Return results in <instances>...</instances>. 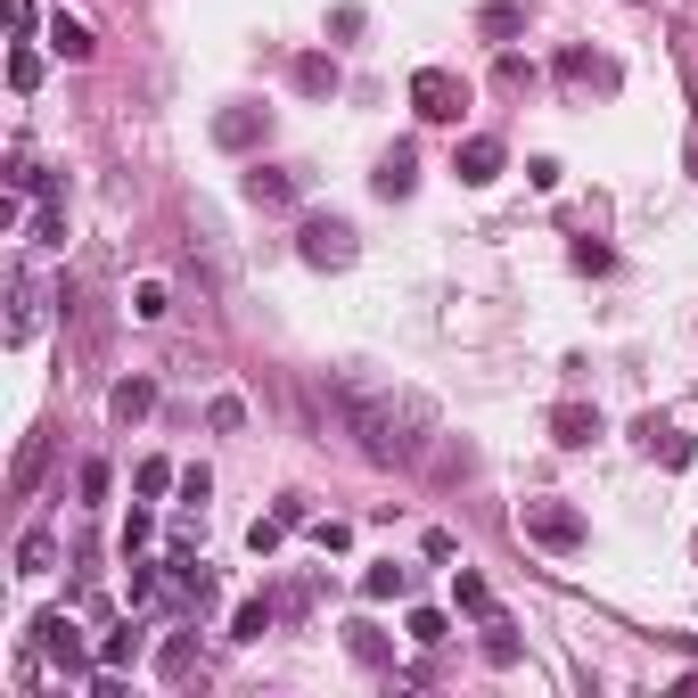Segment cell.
Masks as SVG:
<instances>
[{
	"mask_svg": "<svg viewBox=\"0 0 698 698\" xmlns=\"http://www.w3.org/2000/svg\"><path fill=\"white\" fill-rule=\"evenodd\" d=\"M132 313H140V321H165V288H157V279H140V288H132Z\"/></svg>",
	"mask_w": 698,
	"mask_h": 698,
	"instance_id": "24",
	"label": "cell"
},
{
	"mask_svg": "<svg viewBox=\"0 0 698 698\" xmlns=\"http://www.w3.org/2000/svg\"><path fill=\"white\" fill-rule=\"evenodd\" d=\"M148 411H157V386H148V378H124V386H115V420H148Z\"/></svg>",
	"mask_w": 698,
	"mask_h": 698,
	"instance_id": "12",
	"label": "cell"
},
{
	"mask_svg": "<svg viewBox=\"0 0 698 698\" xmlns=\"http://www.w3.org/2000/svg\"><path fill=\"white\" fill-rule=\"evenodd\" d=\"M247 198H255V205H296V182L279 165H255V173H247Z\"/></svg>",
	"mask_w": 698,
	"mask_h": 698,
	"instance_id": "8",
	"label": "cell"
},
{
	"mask_svg": "<svg viewBox=\"0 0 698 698\" xmlns=\"http://www.w3.org/2000/svg\"><path fill=\"white\" fill-rule=\"evenodd\" d=\"M34 633H41V649H50L58 665H74V658H83V641H74V625H66V616H41Z\"/></svg>",
	"mask_w": 698,
	"mask_h": 698,
	"instance_id": "11",
	"label": "cell"
},
{
	"mask_svg": "<svg viewBox=\"0 0 698 698\" xmlns=\"http://www.w3.org/2000/svg\"><path fill=\"white\" fill-rule=\"evenodd\" d=\"M140 641H148V633H140V625H115V633H108V641H99V665H108V674H124V665H132V658H140Z\"/></svg>",
	"mask_w": 698,
	"mask_h": 698,
	"instance_id": "10",
	"label": "cell"
},
{
	"mask_svg": "<svg viewBox=\"0 0 698 698\" xmlns=\"http://www.w3.org/2000/svg\"><path fill=\"white\" fill-rule=\"evenodd\" d=\"M189 658H198V641H189V633H173V641H165V658H157V674H165V682H182V674H189Z\"/></svg>",
	"mask_w": 698,
	"mask_h": 698,
	"instance_id": "20",
	"label": "cell"
},
{
	"mask_svg": "<svg viewBox=\"0 0 698 698\" xmlns=\"http://www.w3.org/2000/svg\"><path fill=\"white\" fill-rule=\"evenodd\" d=\"M452 600L469 608V616H494V591H485V575H469V568H452Z\"/></svg>",
	"mask_w": 698,
	"mask_h": 698,
	"instance_id": "14",
	"label": "cell"
},
{
	"mask_svg": "<svg viewBox=\"0 0 698 698\" xmlns=\"http://www.w3.org/2000/svg\"><path fill=\"white\" fill-rule=\"evenodd\" d=\"M296 83H304L313 99H321V91H337V58H321V50H313V58H296Z\"/></svg>",
	"mask_w": 698,
	"mask_h": 698,
	"instance_id": "15",
	"label": "cell"
},
{
	"mask_svg": "<svg viewBox=\"0 0 698 698\" xmlns=\"http://www.w3.org/2000/svg\"><path fill=\"white\" fill-rule=\"evenodd\" d=\"M551 436H559V444H575V452H584V444L600 436V411H591V403H559V411H551Z\"/></svg>",
	"mask_w": 698,
	"mask_h": 698,
	"instance_id": "7",
	"label": "cell"
},
{
	"mask_svg": "<svg viewBox=\"0 0 698 698\" xmlns=\"http://www.w3.org/2000/svg\"><path fill=\"white\" fill-rule=\"evenodd\" d=\"M34 329H41V279H34V272H17V313H9V346H34Z\"/></svg>",
	"mask_w": 698,
	"mask_h": 698,
	"instance_id": "6",
	"label": "cell"
},
{
	"mask_svg": "<svg viewBox=\"0 0 698 698\" xmlns=\"http://www.w3.org/2000/svg\"><path fill=\"white\" fill-rule=\"evenodd\" d=\"M9 83H17V91H34V83H41V58L17 50V58H9Z\"/></svg>",
	"mask_w": 698,
	"mask_h": 698,
	"instance_id": "25",
	"label": "cell"
},
{
	"mask_svg": "<svg viewBox=\"0 0 698 698\" xmlns=\"http://www.w3.org/2000/svg\"><path fill=\"white\" fill-rule=\"evenodd\" d=\"M296 255L313 263V272H346V263H353V230L329 222V214H313L304 230H296Z\"/></svg>",
	"mask_w": 698,
	"mask_h": 698,
	"instance_id": "3",
	"label": "cell"
},
{
	"mask_svg": "<svg viewBox=\"0 0 698 698\" xmlns=\"http://www.w3.org/2000/svg\"><path fill=\"white\" fill-rule=\"evenodd\" d=\"M255 132H263V115H255V108H239V115H222V124H214V140H222V148H247Z\"/></svg>",
	"mask_w": 698,
	"mask_h": 698,
	"instance_id": "16",
	"label": "cell"
},
{
	"mask_svg": "<svg viewBox=\"0 0 698 698\" xmlns=\"http://www.w3.org/2000/svg\"><path fill=\"white\" fill-rule=\"evenodd\" d=\"M485 658H494V665H518V633L501 625V616H485Z\"/></svg>",
	"mask_w": 698,
	"mask_h": 698,
	"instance_id": "19",
	"label": "cell"
},
{
	"mask_svg": "<svg viewBox=\"0 0 698 698\" xmlns=\"http://www.w3.org/2000/svg\"><path fill=\"white\" fill-rule=\"evenodd\" d=\"M50 50H58V58H74V66H83V58H91V34H83V25H74L66 9H58V25H50Z\"/></svg>",
	"mask_w": 698,
	"mask_h": 698,
	"instance_id": "13",
	"label": "cell"
},
{
	"mask_svg": "<svg viewBox=\"0 0 698 698\" xmlns=\"http://www.w3.org/2000/svg\"><path fill=\"white\" fill-rule=\"evenodd\" d=\"M411 108H420L427 124H460V108H469V83H460L452 66H420V74H411Z\"/></svg>",
	"mask_w": 698,
	"mask_h": 698,
	"instance_id": "2",
	"label": "cell"
},
{
	"mask_svg": "<svg viewBox=\"0 0 698 698\" xmlns=\"http://www.w3.org/2000/svg\"><path fill=\"white\" fill-rule=\"evenodd\" d=\"M329 403H337L346 436L362 444L370 460H411V452H420V436H403V411H395V395H386V386H370V378H353V370H337V378H329Z\"/></svg>",
	"mask_w": 698,
	"mask_h": 698,
	"instance_id": "1",
	"label": "cell"
},
{
	"mask_svg": "<svg viewBox=\"0 0 698 698\" xmlns=\"http://www.w3.org/2000/svg\"><path fill=\"white\" fill-rule=\"evenodd\" d=\"M346 649H353V658H362V665H386V641H378V633H370V625H346Z\"/></svg>",
	"mask_w": 698,
	"mask_h": 698,
	"instance_id": "21",
	"label": "cell"
},
{
	"mask_svg": "<svg viewBox=\"0 0 698 698\" xmlns=\"http://www.w3.org/2000/svg\"><path fill=\"white\" fill-rule=\"evenodd\" d=\"M50 559H58L50 534H25V543H17V575H50Z\"/></svg>",
	"mask_w": 698,
	"mask_h": 698,
	"instance_id": "17",
	"label": "cell"
},
{
	"mask_svg": "<svg viewBox=\"0 0 698 698\" xmlns=\"http://www.w3.org/2000/svg\"><path fill=\"white\" fill-rule=\"evenodd\" d=\"M403 633H411L420 649H436V641H444V616H436V608H411V625H403Z\"/></svg>",
	"mask_w": 698,
	"mask_h": 698,
	"instance_id": "23",
	"label": "cell"
},
{
	"mask_svg": "<svg viewBox=\"0 0 698 698\" xmlns=\"http://www.w3.org/2000/svg\"><path fill=\"white\" fill-rule=\"evenodd\" d=\"M230 633H239V641H263V633H272V600H247L239 616H230Z\"/></svg>",
	"mask_w": 698,
	"mask_h": 698,
	"instance_id": "18",
	"label": "cell"
},
{
	"mask_svg": "<svg viewBox=\"0 0 698 698\" xmlns=\"http://www.w3.org/2000/svg\"><path fill=\"white\" fill-rule=\"evenodd\" d=\"M526 534H534V543H551V551H575V543H584V518L559 510V501H534V510H526Z\"/></svg>",
	"mask_w": 698,
	"mask_h": 698,
	"instance_id": "4",
	"label": "cell"
},
{
	"mask_svg": "<svg viewBox=\"0 0 698 698\" xmlns=\"http://www.w3.org/2000/svg\"><path fill=\"white\" fill-rule=\"evenodd\" d=\"M411 182H420V165H411V148L378 157V198H411Z\"/></svg>",
	"mask_w": 698,
	"mask_h": 698,
	"instance_id": "9",
	"label": "cell"
},
{
	"mask_svg": "<svg viewBox=\"0 0 698 698\" xmlns=\"http://www.w3.org/2000/svg\"><path fill=\"white\" fill-rule=\"evenodd\" d=\"M452 173H460V182H469V189H485V182H494V173H501V140H494V132H477V140H460Z\"/></svg>",
	"mask_w": 698,
	"mask_h": 698,
	"instance_id": "5",
	"label": "cell"
},
{
	"mask_svg": "<svg viewBox=\"0 0 698 698\" xmlns=\"http://www.w3.org/2000/svg\"><path fill=\"white\" fill-rule=\"evenodd\" d=\"M362 591H370V600H395V591H403V568H395V559H386V568H370Z\"/></svg>",
	"mask_w": 698,
	"mask_h": 698,
	"instance_id": "22",
	"label": "cell"
}]
</instances>
